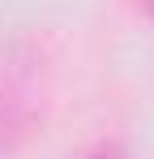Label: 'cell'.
Instances as JSON below:
<instances>
[{"label": "cell", "instance_id": "obj_1", "mask_svg": "<svg viewBox=\"0 0 154 159\" xmlns=\"http://www.w3.org/2000/svg\"><path fill=\"white\" fill-rule=\"evenodd\" d=\"M90 159H124V155H120L116 146H99V151H94V155H90Z\"/></svg>", "mask_w": 154, "mask_h": 159}, {"label": "cell", "instance_id": "obj_2", "mask_svg": "<svg viewBox=\"0 0 154 159\" xmlns=\"http://www.w3.org/2000/svg\"><path fill=\"white\" fill-rule=\"evenodd\" d=\"M146 9H150V13H154V0H146Z\"/></svg>", "mask_w": 154, "mask_h": 159}]
</instances>
